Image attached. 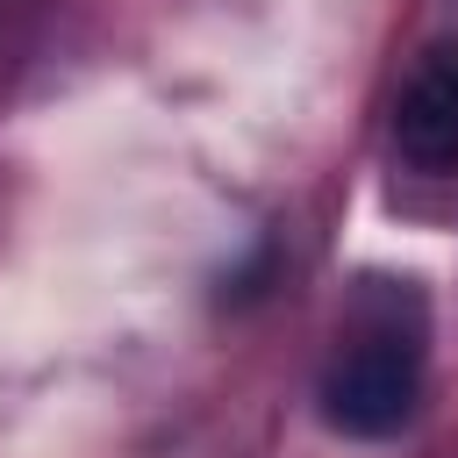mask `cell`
<instances>
[{"label":"cell","mask_w":458,"mask_h":458,"mask_svg":"<svg viewBox=\"0 0 458 458\" xmlns=\"http://www.w3.org/2000/svg\"><path fill=\"white\" fill-rule=\"evenodd\" d=\"M422 401V301L365 293L322 365V422L344 437H394Z\"/></svg>","instance_id":"6da1fadb"},{"label":"cell","mask_w":458,"mask_h":458,"mask_svg":"<svg viewBox=\"0 0 458 458\" xmlns=\"http://www.w3.org/2000/svg\"><path fill=\"white\" fill-rule=\"evenodd\" d=\"M394 157L415 172H458V36L429 43L394 100Z\"/></svg>","instance_id":"7a4b0ae2"}]
</instances>
